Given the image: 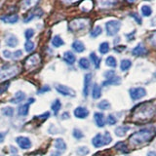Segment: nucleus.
I'll return each instance as SVG.
<instances>
[{"label":"nucleus","mask_w":156,"mask_h":156,"mask_svg":"<svg viewBox=\"0 0 156 156\" xmlns=\"http://www.w3.org/2000/svg\"><path fill=\"white\" fill-rule=\"evenodd\" d=\"M154 132L151 129H141L130 136L129 141L133 145H141L152 140Z\"/></svg>","instance_id":"1"},{"label":"nucleus","mask_w":156,"mask_h":156,"mask_svg":"<svg viewBox=\"0 0 156 156\" xmlns=\"http://www.w3.org/2000/svg\"><path fill=\"white\" fill-rule=\"evenodd\" d=\"M134 116L136 119L144 120L151 118L155 113V106L153 105H150L149 102H143V105H140L136 107Z\"/></svg>","instance_id":"2"},{"label":"nucleus","mask_w":156,"mask_h":156,"mask_svg":"<svg viewBox=\"0 0 156 156\" xmlns=\"http://www.w3.org/2000/svg\"><path fill=\"white\" fill-rule=\"evenodd\" d=\"M90 21L88 19H75L69 23V30L72 32H80L89 27Z\"/></svg>","instance_id":"3"},{"label":"nucleus","mask_w":156,"mask_h":156,"mask_svg":"<svg viewBox=\"0 0 156 156\" xmlns=\"http://www.w3.org/2000/svg\"><path fill=\"white\" fill-rule=\"evenodd\" d=\"M19 73V67L17 66H3L0 68V81L7 80Z\"/></svg>","instance_id":"4"},{"label":"nucleus","mask_w":156,"mask_h":156,"mask_svg":"<svg viewBox=\"0 0 156 156\" xmlns=\"http://www.w3.org/2000/svg\"><path fill=\"white\" fill-rule=\"evenodd\" d=\"M121 28V23L120 21H116V20H112L105 23V30L106 34L108 36H114L119 32Z\"/></svg>","instance_id":"5"},{"label":"nucleus","mask_w":156,"mask_h":156,"mask_svg":"<svg viewBox=\"0 0 156 156\" xmlns=\"http://www.w3.org/2000/svg\"><path fill=\"white\" fill-rule=\"evenodd\" d=\"M41 62V58H40V56L38 55V54H33L30 57H28L27 60H26V62H24V66H26L27 69H32V68H35L37 66H39V63Z\"/></svg>","instance_id":"6"},{"label":"nucleus","mask_w":156,"mask_h":156,"mask_svg":"<svg viewBox=\"0 0 156 156\" xmlns=\"http://www.w3.org/2000/svg\"><path fill=\"white\" fill-rule=\"evenodd\" d=\"M55 89L58 93H60L62 96H65V97H71V98H74L76 96V92L71 89V88L65 86V85H62V84H56L55 85Z\"/></svg>","instance_id":"7"},{"label":"nucleus","mask_w":156,"mask_h":156,"mask_svg":"<svg viewBox=\"0 0 156 156\" xmlns=\"http://www.w3.org/2000/svg\"><path fill=\"white\" fill-rule=\"evenodd\" d=\"M129 94H130V97L132 100L138 101V100H140L141 98L146 96V91L143 87H135V88L130 89Z\"/></svg>","instance_id":"8"},{"label":"nucleus","mask_w":156,"mask_h":156,"mask_svg":"<svg viewBox=\"0 0 156 156\" xmlns=\"http://www.w3.org/2000/svg\"><path fill=\"white\" fill-rule=\"evenodd\" d=\"M43 14H44V12H43L42 9H40V8H33L32 10H30V11H29L27 17L23 19V23H27L28 22L32 21L33 19L41 18L43 16Z\"/></svg>","instance_id":"9"},{"label":"nucleus","mask_w":156,"mask_h":156,"mask_svg":"<svg viewBox=\"0 0 156 156\" xmlns=\"http://www.w3.org/2000/svg\"><path fill=\"white\" fill-rule=\"evenodd\" d=\"M16 141H17V144L20 147H21L22 149H24V150L31 148V146H32L30 140H29L28 138H27V136H18V138L16 139Z\"/></svg>","instance_id":"10"},{"label":"nucleus","mask_w":156,"mask_h":156,"mask_svg":"<svg viewBox=\"0 0 156 156\" xmlns=\"http://www.w3.org/2000/svg\"><path fill=\"white\" fill-rule=\"evenodd\" d=\"M147 49L144 47L143 43H139L133 50H132V55L136 57H144L145 55H147Z\"/></svg>","instance_id":"11"},{"label":"nucleus","mask_w":156,"mask_h":156,"mask_svg":"<svg viewBox=\"0 0 156 156\" xmlns=\"http://www.w3.org/2000/svg\"><path fill=\"white\" fill-rule=\"evenodd\" d=\"M118 3V0H98V7L101 9H111Z\"/></svg>","instance_id":"12"},{"label":"nucleus","mask_w":156,"mask_h":156,"mask_svg":"<svg viewBox=\"0 0 156 156\" xmlns=\"http://www.w3.org/2000/svg\"><path fill=\"white\" fill-rule=\"evenodd\" d=\"M91 82H92V74L91 73H87L84 76V86H83V95H84L85 98L89 96Z\"/></svg>","instance_id":"13"},{"label":"nucleus","mask_w":156,"mask_h":156,"mask_svg":"<svg viewBox=\"0 0 156 156\" xmlns=\"http://www.w3.org/2000/svg\"><path fill=\"white\" fill-rule=\"evenodd\" d=\"M73 114L78 119H84L89 115V110H88L86 107L84 106H78L73 111Z\"/></svg>","instance_id":"14"},{"label":"nucleus","mask_w":156,"mask_h":156,"mask_svg":"<svg viewBox=\"0 0 156 156\" xmlns=\"http://www.w3.org/2000/svg\"><path fill=\"white\" fill-rule=\"evenodd\" d=\"M92 144L95 146L96 148H100L101 146L105 145V138L104 135L101 134H97L94 138L92 140Z\"/></svg>","instance_id":"15"},{"label":"nucleus","mask_w":156,"mask_h":156,"mask_svg":"<svg viewBox=\"0 0 156 156\" xmlns=\"http://www.w3.org/2000/svg\"><path fill=\"white\" fill-rule=\"evenodd\" d=\"M5 43H6V45L8 47H11V48H15L18 46L19 44V40L16 35H14V34H8L5 38Z\"/></svg>","instance_id":"16"},{"label":"nucleus","mask_w":156,"mask_h":156,"mask_svg":"<svg viewBox=\"0 0 156 156\" xmlns=\"http://www.w3.org/2000/svg\"><path fill=\"white\" fill-rule=\"evenodd\" d=\"M94 119L99 128H104L105 125V118L104 113H101V112H96L94 114Z\"/></svg>","instance_id":"17"},{"label":"nucleus","mask_w":156,"mask_h":156,"mask_svg":"<svg viewBox=\"0 0 156 156\" xmlns=\"http://www.w3.org/2000/svg\"><path fill=\"white\" fill-rule=\"evenodd\" d=\"M40 0H23L21 2V7L23 10H28L31 8H35L36 5Z\"/></svg>","instance_id":"18"},{"label":"nucleus","mask_w":156,"mask_h":156,"mask_svg":"<svg viewBox=\"0 0 156 156\" xmlns=\"http://www.w3.org/2000/svg\"><path fill=\"white\" fill-rule=\"evenodd\" d=\"M0 20L4 23H16L19 21V16L17 15H5V16L0 17Z\"/></svg>","instance_id":"19"},{"label":"nucleus","mask_w":156,"mask_h":156,"mask_svg":"<svg viewBox=\"0 0 156 156\" xmlns=\"http://www.w3.org/2000/svg\"><path fill=\"white\" fill-rule=\"evenodd\" d=\"M24 99H26V94L22 91H18L16 94L14 95V97L12 98V99L10 100V101H11L12 104L18 105V104H21L22 101H23Z\"/></svg>","instance_id":"20"},{"label":"nucleus","mask_w":156,"mask_h":156,"mask_svg":"<svg viewBox=\"0 0 156 156\" xmlns=\"http://www.w3.org/2000/svg\"><path fill=\"white\" fill-rule=\"evenodd\" d=\"M63 61H65L67 65L72 66V65H74V62L76 61V57L72 52L66 51V52H65V54H63Z\"/></svg>","instance_id":"21"},{"label":"nucleus","mask_w":156,"mask_h":156,"mask_svg":"<svg viewBox=\"0 0 156 156\" xmlns=\"http://www.w3.org/2000/svg\"><path fill=\"white\" fill-rule=\"evenodd\" d=\"M121 83V77L120 76H113L111 78H108L105 81L102 82V86H108V85H119Z\"/></svg>","instance_id":"22"},{"label":"nucleus","mask_w":156,"mask_h":156,"mask_svg":"<svg viewBox=\"0 0 156 156\" xmlns=\"http://www.w3.org/2000/svg\"><path fill=\"white\" fill-rule=\"evenodd\" d=\"M71 47L76 53H82V52L85 51V45L80 40H74V41H73Z\"/></svg>","instance_id":"23"},{"label":"nucleus","mask_w":156,"mask_h":156,"mask_svg":"<svg viewBox=\"0 0 156 156\" xmlns=\"http://www.w3.org/2000/svg\"><path fill=\"white\" fill-rule=\"evenodd\" d=\"M131 129V127L129 126H119V127H117V128L114 130V133L117 136H124L126 134H127V132L130 131Z\"/></svg>","instance_id":"24"},{"label":"nucleus","mask_w":156,"mask_h":156,"mask_svg":"<svg viewBox=\"0 0 156 156\" xmlns=\"http://www.w3.org/2000/svg\"><path fill=\"white\" fill-rule=\"evenodd\" d=\"M92 97H93V99H94V100H98V99H100V98L101 97V87L97 84V83H96V84H94V86H93Z\"/></svg>","instance_id":"25"},{"label":"nucleus","mask_w":156,"mask_h":156,"mask_svg":"<svg viewBox=\"0 0 156 156\" xmlns=\"http://www.w3.org/2000/svg\"><path fill=\"white\" fill-rule=\"evenodd\" d=\"M54 145H55V147L58 151H65L66 149V144L65 143V140H63L62 139H61V138L55 140V144H54Z\"/></svg>","instance_id":"26"},{"label":"nucleus","mask_w":156,"mask_h":156,"mask_svg":"<svg viewBox=\"0 0 156 156\" xmlns=\"http://www.w3.org/2000/svg\"><path fill=\"white\" fill-rule=\"evenodd\" d=\"M29 104H24L22 105L21 106H19L18 108V114L20 116H27L28 114V110H29Z\"/></svg>","instance_id":"27"},{"label":"nucleus","mask_w":156,"mask_h":156,"mask_svg":"<svg viewBox=\"0 0 156 156\" xmlns=\"http://www.w3.org/2000/svg\"><path fill=\"white\" fill-rule=\"evenodd\" d=\"M51 108H52V111L54 112V114L57 115L58 112L60 111V109L62 108V102L60 100H55L51 105Z\"/></svg>","instance_id":"28"},{"label":"nucleus","mask_w":156,"mask_h":156,"mask_svg":"<svg viewBox=\"0 0 156 156\" xmlns=\"http://www.w3.org/2000/svg\"><path fill=\"white\" fill-rule=\"evenodd\" d=\"M65 42L62 39V37L60 35H55L52 39V45L55 47V48H58V47H62Z\"/></svg>","instance_id":"29"},{"label":"nucleus","mask_w":156,"mask_h":156,"mask_svg":"<svg viewBox=\"0 0 156 156\" xmlns=\"http://www.w3.org/2000/svg\"><path fill=\"white\" fill-rule=\"evenodd\" d=\"M90 58H91V62H93V65L96 68H100V65H101V58L96 55V53L92 52L90 54Z\"/></svg>","instance_id":"30"},{"label":"nucleus","mask_w":156,"mask_h":156,"mask_svg":"<svg viewBox=\"0 0 156 156\" xmlns=\"http://www.w3.org/2000/svg\"><path fill=\"white\" fill-rule=\"evenodd\" d=\"M78 65H79L80 68H82V69H84V70L90 68V62L86 58H81L79 60V62H78Z\"/></svg>","instance_id":"31"},{"label":"nucleus","mask_w":156,"mask_h":156,"mask_svg":"<svg viewBox=\"0 0 156 156\" xmlns=\"http://www.w3.org/2000/svg\"><path fill=\"white\" fill-rule=\"evenodd\" d=\"M132 66V62L128 58H125V60H122L120 63V69L122 71H127L129 68Z\"/></svg>","instance_id":"32"},{"label":"nucleus","mask_w":156,"mask_h":156,"mask_svg":"<svg viewBox=\"0 0 156 156\" xmlns=\"http://www.w3.org/2000/svg\"><path fill=\"white\" fill-rule=\"evenodd\" d=\"M109 43L108 42H102L101 43V45L99 47V51L101 55H105L109 52Z\"/></svg>","instance_id":"33"},{"label":"nucleus","mask_w":156,"mask_h":156,"mask_svg":"<svg viewBox=\"0 0 156 156\" xmlns=\"http://www.w3.org/2000/svg\"><path fill=\"white\" fill-rule=\"evenodd\" d=\"M141 15H143L144 17H149L151 16V14H152V9H151L150 6L148 5H144V6H141Z\"/></svg>","instance_id":"34"},{"label":"nucleus","mask_w":156,"mask_h":156,"mask_svg":"<svg viewBox=\"0 0 156 156\" xmlns=\"http://www.w3.org/2000/svg\"><path fill=\"white\" fill-rule=\"evenodd\" d=\"M114 147L117 150H119V151H121V152H123V153H128L129 152L128 147H127V145L123 143V141H119V143H117Z\"/></svg>","instance_id":"35"},{"label":"nucleus","mask_w":156,"mask_h":156,"mask_svg":"<svg viewBox=\"0 0 156 156\" xmlns=\"http://www.w3.org/2000/svg\"><path fill=\"white\" fill-rule=\"evenodd\" d=\"M101 32H102V28L100 26H97V27H95L90 31V36L93 37V38H96V37H98L99 35H101Z\"/></svg>","instance_id":"36"},{"label":"nucleus","mask_w":156,"mask_h":156,"mask_svg":"<svg viewBox=\"0 0 156 156\" xmlns=\"http://www.w3.org/2000/svg\"><path fill=\"white\" fill-rule=\"evenodd\" d=\"M105 65L107 66H110V67H116L117 66V61H116V58L113 56L107 57L106 60H105Z\"/></svg>","instance_id":"37"},{"label":"nucleus","mask_w":156,"mask_h":156,"mask_svg":"<svg viewBox=\"0 0 156 156\" xmlns=\"http://www.w3.org/2000/svg\"><path fill=\"white\" fill-rule=\"evenodd\" d=\"M90 150L87 146H80L76 149V154L79 156H86L87 154H89Z\"/></svg>","instance_id":"38"},{"label":"nucleus","mask_w":156,"mask_h":156,"mask_svg":"<svg viewBox=\"0 0 156 156\" xmlns=\"http://www.w3.org/2000/svg\"><path fill=\"white\" fill-rule=\"evenodd\" d=\"M98 107H99V109L101 110H106L110 108V104H109V101H107L106 100H102L101 101H100L99 104H98Z\"/></svg>","instance_id":"39"},{"label":"nucleus","mask_w":156,"mask_h":156,"mask_svg":"<svg viewBox=\"0 0 156 156\" xmlns=\"http://www.w3.org/2000/svg\"><path fill=\"white\" fill-rule=\"evenodd\" d=\"M2 113L5 116H8V117H11L14 115V108L11 106H5L2 108Z\"/></svg>","instance_id":"40"},{"label":"nucleus","mask_w":156,"mask_h":156,"mask_svg":"<svg viewBox=\"0 0 156 156\" xmlns=\"http://www.w3.org/2000/svg\"><path fill=\"white\" fill-rule=\"evenodd\" d=\"M34 48H35V45H34V43L30 40H27L24 44V49H26V51L27 53H30L34 50Z\"/></svg>","instance_id":"41"},{"label":"nucleus","mask_w":156,"mask_h":156,"mask_svg":"<svg viewBox=\"0 0 156 156\" xmlns=\"http://www.w3.org/2000/svg\"><path fill=\"white\" fill-rule=\"evenodd\" d=\"M72 134H73V136H74V138L77 139V140H80L82 138H84V134L82 133V131L79 130V129H77V128L73 129Z\"/></svg>","instance_id":"42"},{"label":"nucleus","mask_w":156,"mask_h":156,"mask_svg":"<svg viewBox=\"0 0 156 156\" xmlns=\"http://www.w3.org/2000/svg\"><path fill=\"white\" fill-rule=\"evenodd\" d=\"M88 3V0H85L84 2L82 3V5H81V9L83 10V11H90V10L92 9V6H93V4H92V2L90 1L89 2V4H87Z\"/></svg>","instance_id":"43"},{"label":"nucleus","mask_w":156,"mask_h":156,"mask_svg":"<svg viewBox=\"0 0 156 156\" xmlns=\"http://www.w3.org/2000/svg\"><path fill=\"white\" fill-rule=\"evenodd\" d=\"M106 122L108 125H115L117 123V119L116 117L113 115V114H109L108 116H107V119H106Z\"/></svg>","instance_id":"44"},{"label":"nucleus","mask_w":156,"mask_h":156,"mask_svg":"<svg viewBox=\"0 0 156 156\" xmlns=\"http://www.w3.org/2000/svg\"><path fill=\"white\" fill-rule=\"evenodd\" d=\"M34 30L32 28H28V29H27L26 31H24V36H26V38L27 39V40H30V39L33 37V35H34Z\"/></svg>","instance_id":"45"},{"label":"nucleus","mask_w":156,"mask_h":156,"mask_svg":"<svg viewBox=\"0 0 156 156\" xmlns=\"http://www.w3.org/2000/svg\"><path fill=\"white\" fill-rule=\"evenodd\" d=\"M130 15H131V17L133 18L136 23H138V24H141V23H143V20H141L140 16H139V15L136 14V13H131Z\"/></svg>","instance_id":"46"},{"label":"nucleus","mask_w":156,"mask_h":156,"mask_svg":"<svg viewBox=\"0 0 156 156\" xmlns=\"http://www.w3.org/2000/svg\"><path fill=\"white\" fill-rule=\"evenodd\" d=\"M104 138H105V145L109 144L112 141V138H111V136H110V134L108 133V132H105V135H104Z\"/></svg>","instance_id":"47"},{"label":"nucleus","mask_w":156,"mask_h":156,"mask_svg":"<svg viewBox=\"0 0 156 156\" xmlns=\"http://www.w3.org/2000/svg\"><path fill=\"white\" fill-rule=\"evenodd\" d=\"M115 71L114 70H107L104 73V76L106 78V79H108V78H111V77H113L115 76Z\"/></svg>","instance_id":"48"},{"label":"nucleus","mask_w":156,"mask_h":156,"mask_svg":"<svg viewBox=\"0 0 156 156\" xmlns=\"http://www.w3.org/2000/svg\"><path fill=\"white\" fill-rule=\"evenodd\" d=\"M23 56V51L22 50H17L13 53V58H19Z\"/></svg>","instance_id":"49"},{"label":"nucleus","mask_w":156,"mask_h":156,"mask_svg":"<svg viewBox=\"0 0 156 156\" xmlns=\"http://www.w3.org/2000/svg\"><path fill=\"white\" fill-rule=\"evenodd\" d=\"M50 90H51V88L49 87L48 85H45V86H43V87L41 88V89L38 91V93H39V94H42V93H46V92H49Z\"/></svg>","instance_id":"50"},{"label":"nucleus","mask_w":156,"mask_h":156,"mask_svg":"<svg viewBox=\"0 0 156 156\" xmlns=\"http://www.w3.org/2000/svg\"><path fill=\"white\" fill-rule=\"evenodd\" d=\"M3 56L4 58H13V54L8 51V50H4L3 51Z\"/></svg>","instance_id":"51"},{"label":"nucleus","mask_w":156,"mask_h":156,"mask_svg":"<svg viewBox=\"0 0 156 156\" xmlns=\"http://www.w3.org/2000/svg\"><path fill=\"white\" fill-rule=\"evenodd\" d=\"M150 42H151V44H152L153 46L156 47V31L153 32V34L151 35V37H150Z\"/></svg>","instance_id":"52"},{"label":"nucleus","mask_w":156,"mask_h":156,"mask_svg":"<svg viewBox=\"0 0 156 156\" xmlns=\"http://www.w3.org/2000/svg\"><path fill=\"white\" fill-rule=\"evenodd\" d=\"M69 117H70V115H69V112L66 111V112H63V113H62V120L69 119Z\"/></svg>","instance_id":"53"},{"label":"nucleus","mask_w":156,"mask_h":156,"mask_svg":"<svg viewBox=\"0 0 156 156\" xmlns=\"http://www.w3.org/2000/svg\"><path fill=\"white\" fill-rule=\"evenodd\" d=\"M78 1V0H62V3H65V4H67V5H69V4H72V3H74Z\"/></svg>","instance_id":"54"},{"label":"nucleus","mask_w":156,"mask_h":156,"mask_svg":"<svg viewBox=\"0 0 156 156\" xmlns=\"http://www.w3.org/2000/svg\"><path fill=\"white\" fill-rule=\"evenodd\" d=\"M5 136H6V134L3 133V132H0V144H2L4 141Z\"/></svg>","instance_id":"55"},{"label":"nucleus","mask_w":156,"mask_h":156,"mask_svg":"<svg viewBox=\"0 0 156 156\" xmlns=\"http://www.w3.org/2000/svg\"><path fill=\"white\" fill-rule=\"evenodd\" d=\"M8 86H9V83H7L6 86H2V87H0V94H2V93H3L4 91H6V90H7V88H8Z\"/></svg>","instance_id":"56"},{"label":"nucleus","mask_w":156,"mask_h":156,"mask_svg":"<svg viewBox=\"0 0 156 156\" xmlns=\"http://www.w3.org/2000/svg\"><path fill=\"white\" fill-rule=\"evenodd\" d=\"M10 148H11V152L12 153H17L18 152V150L16 147H14V146H10Z\"/></svg>","instance_id":"57"},{"label":"nucleus","mask_w":156,"mask_h":156,"mask_svg":"<svg viewBox=\"0 0 156 156\" xmlns=\"http://www.w3.org/2000/svg\"><path fill=\"white\" fill-rule=\"evenodd\" d=\"M32 102H34V99H29L28 101H27V104L30 105V104H32Z\"/></svg>","instance_id":"58"},{"label":"nucleus","mask_w":156,"mask_h":156,"mask_svg":"<svg viewBox=\"0 0 156 156\" xmlns=\"http://www.w3.org/2000/svg\"><path fill=\"white\" fill-rule=\"evenodd\" d=\"M127 1L130 2V3H134V2L136 1V0H127Z\"/></svg>","instance_id":"59"}]
</instances>
